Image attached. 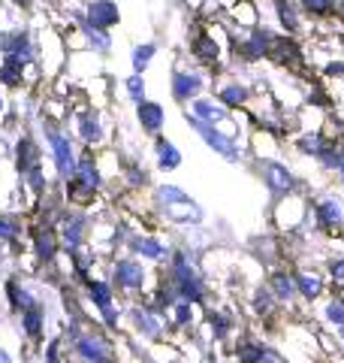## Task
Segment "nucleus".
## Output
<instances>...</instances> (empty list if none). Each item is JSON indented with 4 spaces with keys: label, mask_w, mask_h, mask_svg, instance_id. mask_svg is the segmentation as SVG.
<instances>
[{
    "label": "nucleus",
    "mask_w": 344,
    "mask_h": 363,
    "mask_svg": "<svg viewBox=\"0 0 344 363\" xmlns=\"http://www.w3.org/2000/svg\"><path fill=\"white\" fill-rule=\"evenodd\" d=\"M157 197H160V203H164V209H166L169 218H176V221H200L202 218L200 206L190 197H185V191H178L172 185H164L157 191Z\"/></svg>",
    "instance_id": "obj_1"
},
{
    "label": "nucleus",
    "mask_w": 344,
    "mask_h": 363,
    "mask_svg": "<svg viewBox=\"0 0 344 363\" xmlns=\"http://www.w3.org/2000/svg\"><path fill=\"white\" fill-rule=\"evenodd\" d=\"M0 52H4V61H16L21 67L37 58V49H33L28 30H6V33H0Z\"/></svg>",
    "instance_id": "obj_2"
},
{
    "label": "nucleus",
    "mask_w": 344,
    "mask_h": 363,
    "mask_svg": "<svg viewBox=\"0 0 344 363\" xmlns=\"http://www.w3.org/2000/svg\"><path fill=\"white\" fill-rule=\"evenodd\" d=\"M190 124L200 130V136H202V140L212 145L214 152H221V155L227 157V161H239V149H236V143H233V133H221V130L214 128V124L197 121L193 116H190Z\"/></svg>",
    "instance_id": "obj_3"
},
{
    "label": "nucleus",
    "mask_w": 344,
    "mask_h": 363,
    "mask_svg": "<svg viewBox=\"0 0 344 363\" xmlns=\"http://www.w3.org/2000/svg\"><path fill=\"white\" fill-rule=\"evenodd\" d=\"M82 16L91 21V25H97V28H115L121 21V9L115 0H88L85 9H82Z\"/></svg>",
    "instance_id": "obj_4"
},
{
    "label": "nucleus",
    "mask_w": 344,
    "mask_h": 363,
    "mask_svg": "<svg viewBox=\"0 0 344 363\" xmlns=\"http://www.w3.org/2000/svg\"><path fill=\"white\" fill-rule=\"evenodd\" d=\"M202 76L200 73H190V70H178L172 76V97L178 100V104H190V100H197L202 94Z\"/></svg>",
    "instance_id": "obj_5"
},
{
    "label": "nucleus",
    "mask_w": 344,
    "mask_h": 363,
    "mask_svg": "<svg viewBox=\"0 0 344 363\" xmlns=\"http://www.w3.org/2000/svg\"><path fill=\"white\" fill-rule=\"evenodd\" d=\"M76 18V25H79V33L85 37V45L91 52H100V55H106L112 49V37H109V30L106 28H97V25H91V21L82 16V13H73Z\"/></svg>",
    "instance_id": "obj_6"
},
{
    "label": "nucleus",
    "mask_w": 344,
    "mask_h": 363,
    "mask_svg": "<svg viewBox=\"0 0 344 363\" xmlns=\"http://www.w3.org/2000/svg\"><path fill=\"white\" fill-rule=\"evenodd\" d=\"M272 33L269 30H251V37L242 40V45H239V55H242L245 61H260L266 58V55H272Z\"/></svg>",
    "instance_id": "obj_7"
},
{
    "label": "nucleus",
    "mask_w": 344,
    "mask_h": 363,
    "mask_svg": "<svg viewBox=\"0 0 344 363\" xmlns=\"http://www.w3.org/2000/svg\"><path fill=\"white\" fill-rule=\"evenodd\" d=\"M190 116L197 121H205V124H221L229 118L227 106L221 104V100H209V97H197L190 100Z\"/></svg>",
    "instance_id": "obj_8"
},
{
    "label": "nucleus",
    "mask_w": 344,
    "mask_h": 363,
    "mask_svg": "<svg viewBox=\"0 0 344 363\" xmlns=\"http://www.w3.org/2000/svg\"><path fill=\"white\" fill-rule=\"evenodd\" d=\"M49 143H52V152H55V164H57V169H61L64 176H73L79 161L73 157V145H70V140H67L64 133L52 130V133H49Z\"/></svg>",
    "instance_id": "obj_9"
},
{
    "label": "nucleus",
    "mask_w": 344,
    "mask_h": 363,
    "mask_svg": "<svg viewBox=\"0 0 344 363\" xmlns=\"http://www.w3.org/2000/svg\"><path fill=\"white\" fill-rule=\"evenodd\" d=\"M136 118H139L142 124V130L145 133H160V128H164V121H166V112L160 104H151V100H142V104H136Z\"/></svg>",
    "instance_id": "obj_10"
},
{
    "label": "nucleus",
    "mask_w": 344,
    "mask_h": 363,
    "mask_svg": "<svg viewBox=\"0 0 344 363\" xmlns=\"http://www.w3.org/2000/svg\"><path fill=\"white\" fill-rule=\"evenodd\" d=\"M275 16H278V25L284 33H296L302 25V9L296 0H275Z\"/></svg>",
    "instance_id": "obj_11"
},
{
    "label": "nucleus",
    "mask_w": 344,
    "mask_h": 363,
    "mask_svg": "<svg viewBox=\"0 0 344 363\" xmlns=\"http://www.w3.org/2000/svg\"><path fill=\"white\" fill-rule=\"evenodd\" d=\"M248 97H251V91H248V85H242V82H229V85H224L221 91H217V100H221L227 109L245 106Z\"/></svg>",
    "instance_id": "obj_12"
},
{
    "label": "nucleus",
    "mask_w": 344,
    "mask_h": 363,
    "mask_svg": "<svg viewBox=\"0 0 344 363\" xmlns=\"http://www.w3.org/2000/svg\"><path fill=\"white\" fill-rule=\"evenodd\" d=\"M79 136H82V143H100L103 140V128L94 112H79Z\"/></svg>",
    "instance_id": "obj_13"
},
{
    "label": "nucleus",
    "mask_w": 344,
    "mask_h": 363,
    "mask_svg": "<svg viewBox=\"0 0 344 363\" xmlns=\"http://www.w3.org/2000/svg\"><path fill=\"white\" fill-rule=\"evenodd\" d=\"M154 149H157V164H160V169H176V167L181 164V152H178L169 140H164V136H157Z\"/></svg>",
    "instance_id": "obj_14"
},
{
    "label": "nucleus",
    "mask_w": 344,
    "mask_h": 363,
    "mask_svg": "<svg viewBox=\"0 0 344 363\" xmlns=\"http://www.w3.org/2000/svg\"><path fill=\"white\" fill-rule=\"evenodd\" d=\"M266 179H269V188H272V191H278V194H287V191L293 188V176H290V169L281 167V164H269Z\"/></svg>",
    "instance_id": "obj_15"
},
{
    "label": "nucleus",
    "mask_w": 344,
    "mask_h": 363,
    "mask_svg": "<svg viewBox=\"0 0 344 363\" xmlns=\"http://www.w3.org/2000/svg\"><path fill=\"white\" fill-rule=\"evenodd\" d=\"M296 4L311 18H336V0H296Z\"/></svg>",
    "instance_id": "obj_16"
},
{
    "label": "nucleus",
    "mask_w": 344,
    "mask_h": 363,
    "mask_svg": "<svg viewBox=\"0 0 344 363\" xmlns=\"http://www.w3.org/2000/svg\"><path fill=\"white\" fill-rule=\"evenodd\" d=\"M154 55H157V45H154V43H139V45H133V52H130L133 73H145L148 64L154 61Z\"/></svg>",
    "instance_id": "obj_17"
},
{
    "label": "nucleus",
    "mask_w": 344,
    "mask_h": 363,
    "mask_svg": "<svg viewBox=\"0 0 344 363\" xmlns=\"http://www.w3.org/2000/svg\"><path fill=\"white\" fill-rule=\"evenodd\" d=\"M193 58H197L200 64H214L217 61V43H214V37L202 33V37L193 40Z\"/></svg>",
    "instance_id": "obj_18"
},
{
    "label": "nucleus",
    "mask_w": 344,
    "mask_h": 363,
    "mask_svg": "<svg viewBox=\"0 0 344 363\" xmlns=\"http://www.w3.org/2000/svg\"><path fill=\"white\" fill-rule=\"evenodd\" d=\"M115 279H118L124 288H139L142 285V269L136 267L133 260H121L118 269H115Z\"/></svg>",
    "instance_id": "obj_19"
},
{
    "label": "nucleus",
    "mask_w": 344,
    "mask_h": 363,
    "mask_svg": "<svg viewBox=\"0 0 344 363\" xmlns=\"http://www.w3.org/2000/svg\"><path fill=\"white\" fill-rule=\"evenodd\" d=\"M76 173H79V182H82L85 188H91V191H94V188L100 185V173H97L94 161H91V155H88V157H82V161L76 164Z\"/></svg>",
    "instance_id": "obj_20"
},
{
    "label": "nucleus",
    "mask_w": 344,
    "mask_h": 363,
    "mask_svg": "<svg viewBox=\"0 0 344 363\" xmlns=\"http://www.w3.org/2000/svg\"><path fill=\"white\" fill-rule=\"evenodd\" d=\"M299 149H302L305 155L320 157V155L329 149V143H326V136H323V133H305L302 140H299Z\"/></svg>",
    "instance_id": "obj_21"
},
{
    "label": "nucleus",
    "mask_w": 344,
    "mask_h": 363,
    "mask_svg": "<svg viewBox=\"0 0 344 363\" xmlns=\"http://www.w3.org/2000/svg\"><path fill=\"white\" fill-rule=\"evenodd\" d=\"M296 285H299V291L305 294L308 300H314L317 294H320V288H323V281H320V279L314 276V272H302V276H299V281H296Z\"/></svg>",
    "instance_id": "obj_22"
},
{
    "label": "nucleus",
    "mask_w": 344,
    "mask_h": 363,
    "mask_svg": "<svg viewBox=\"0 0 344 363\" xmlns=\"http://www.w3.org/2000/svg\"><path fill=\"white\" fill-rule=\"evenodd\" d=\"M103 351H106V345H103L100 339H82V342H79V354H82L85 360L103 357Z\"/></svg>",
    "instance_id": "obj_23"
},
{
    "label": "nucleus",
    "mask_w": 344,
    "mask_h": 363,
    "mask_svg": "<svg viewBox=\"0 0 344 363\" xmlns=\"http://www.w3.org/2000/svg\"><path fill=\"white\" fill-rule=\"evenodd\" d=\"M88 291H91V297H94V303L100 306V309H103V306H109V303H112V288L106 285V281H91Z\"/></svg>",
    "instance_id": "obj_24"
},
{
    "label": "nucleus",
    "mask_w": 344,
    "mask_h": 363,
    "mask_svg": "<svg viewBox=\"0 0 344 363\" xmlns=\"http://www.w3.org/2000/svg\"><path fill=\"white\" fill-rule=\"evenodd\" d=\"M124 85H127L130 100H136V104H142V100H145V79H142V73H133Z\"/></svg>",
    "instance_id": "obj_25"
},
{
    "label": "nucleus",
    "mask_w": 344,
    "mask_h": 363,
    "mask_svg": "<svg viewBox=\"0 0 344 363\" xmlns=\"http://www.w3.org/2000/svg\"><path fill=\"white\" fill-rule=\"evenodd\" d=\"M133 248H136V252H142L145 257H164L166 255V248L160 245L157 240H136Z\"/></svg>",
    "instance_id": "obj_26"
},
{
    "label": "nucleus",
    "mask_w": 344,
    "mask_h": 363,
    "mask_svg": "<svg viewBox=\"0 0 344 363\" xmlns=\"http://www.w3.org/2000/svg\"><path fill=\"white\" fill-rule=\"evenodd\" d=\"M18 79H21V64L4 61V67H0V82H4V85H16Z\"/></svg>",
    "instance_id": "obj_27"
},
{
    "label": "nucleus",
    "mask_w": 344,
    "mask_h": 363,
    "mask_svg": "<svg viewBox=\"0 0 344 363\" xmlns=\"http://www.w3.org/2000/svg\"><path fill=\"white\" fill-rule=\"evenodd\" d=\"M341 221V215H338V206L336 203H320V224H326V227H336Z\"/></svg>",
    "instance_id": "obj_28"
},
{
    "label": "nucleus",
    "mask_w": 344,
    "mask_h": 363,
    "mask_svg": "<svg viewBox=\"0 0 344 363\" xmlns=\"http://www.w3.org/2000/svg\"><path fill=\"white\" fill-rule=\"evenodd\" d=\"M40 327H42V309L40 306H30V309H25V330L40 333Z\"/></svg>",
    "instance_id": "obj_29"
},
{
    "label": "nucleus",
    "mask_w": 344,
    "mask_h": 363,
    "mask_svg": "<svg viewBox=\"0 0 344 363\" xmlns=\"http://www.w3.org/2000/svg\"><path fill=\"white\" fill-rule=\"evenodd\" d=\"M55 248H57V242H55V233L42 230V233L37 236V252H40V257H52V255H55Z\"/></svg>",
    "instance_id": "obj_30"
},
{
    "label": "nucleus",
    "mask_w": 344,
    "mask_h": 363,
    "mask_svg": "<svg viewBox=\"0 0 344 363\" xmlns=\"http://www.w3.org/2000/svg\"><path fill=\"white\" fill-rule=\"evenodd\" d=\"M272 288H275V294H278V297H290V294H293V285H290V279H287V276H281V272H278V276H275L272 279Z\"/></svg>",
    "instance_id": "obj_31"
},
{
    "label": "nucleus",
    "mask_w": 344,
    "mask_h": 363,
    "mask_svg": "<svg viewBox=\"0 0 344 363\" xmlns=\"http://www.w3.org/2000/svg\"><path fill=\"white\" fill-rule=\"evenodd\" d=\"M133 318H136V321L142 324V330H145L148 336H157V327H160V324H157V318H151L148 312H136Z\"/></svg>",
    "instance_id": "obj_32"
},
{
    "label": "nucleus",
    "mask_w": 344,
    "mask_h": 363,
    "mask_svg": "<svg viewBox=\"0 0 344 363\" xmlns=\"http://www.w3.org/2000/svg\"><path fill=\"white\" fill-rule=\"evenodd\" d=\"M326 318H329V321H336V324H344V303L341 300H332L326 306Z\"/></svg>",
    "instance_id": "obj_33"
},
{
    "label": "nucleus",
    "mask_w": 344,
    "mask_h": 363,
    "mask_svg": "<svg viewBox=\"0 0 344 363\" xmlns=\"http://www.w3.org/2000/svg\"><path fill=\"white\" fill-rule=\"evenodd\" d=\"M9 297L18 300V303H16L18 309H30V306H33V300H30V297H28V294L21 291V288H16V285H9Z\"/></svg>",
    "instance_id": "obj_34"
},
{
    "label": "nucleus",
    "mask_w": 344,
    "mask_h": 363,
    "mask_svg": "<svg viewBox=\"0 0 344 363\" xmlns=\"http://www.w3.org/2000/svg\"><path fill=\"white\" fill-rule=\"evenodd\" d=\"M16 233H18V224L6 221V218H0V240H13Z\"/></svg>",
    "instance_id": "obj_35"
},
{
    "label": "nucleus",
    "mask_w": 344,
    "mask_h": 363,
    "mask_svg": "<svg viewBox=\"0 0 344 363\" xmlns=\"http://www.w3.org/2000/svg\"><path fill=\"white\" fill-rule=\"evenodd\" d=\"M18 152H21V167H30V152H33V145H30V140H21V145H18Z\"/></svg>",
    "instance_id": "obj_36"
},
{
    "label": "nucleus",
    "mask_w": 344,
    "mask_h": 363,
    "mask_svg": "<svg viewBox=\"0 0 344 363\" xmlns=\"http://www.w3.org/2000/svg\"><path fill=\"white\" fill-rule=\"evenodd\" d=\"M79 227H82V221H70V224H67V240H70V245H76L79 236H82V233H79Z\"/></svg>",
    "instance_id": "obj_37"
},
{
    "label": "nucleus",
    "mask_w": 344,
    "mask_h": 363,
    "mask_svg": "<svg viewBox=\"0 0 344 363\" xmlns=\"http://www.w3.org/2000/svg\"><path fill=\"white\" fill-rule=\"evenodd\" d=\"M332 279H336L338 285H344V260H336V264H332Z\"/></svg>",
    "instance_id": "obj_38"
},
{
    "label": "nucleus",
    "mask_w": 344,
    "mask_h": 363,
    "mask_svg": "<svg viewBox=\"0 0 344 363\" xmlns=\"http://www.w3.org/2000/svg\"><path fill=\"white\" fill-rule=\"evenodd\" d=\"M176 315H178V321H181V324H188V321H190V306H188V300H185V303H178V312H176Z\"/></svg>",
    "instance_id": "obj_39"
},
{
    "label": "nucleus",
    "mask_w": 344,
    "mask_h": 363,
    "mask_svg": "<svg viewBox=\"0 0 344 363\" xmlns=\"http://www.w3.org/2000/svg\"><path fill=\"white\" fill-rule=\"evenodd\" d=\"M30 188L42 191V173H40V169H30Z\"/></svg>",
    "instance_id": "obj_40"
},
{
    "label": "nucleus",
    "mask_w": 344,
    "mask_h": 363,
    "mask_svg": "<svg viewBox=\"0 0 344 363\" xmlns=\"http://www.w3.org/2000/svg\"><path fill=\"white\" fill-rule=\"evenodd\" d=\"M260 363H281V357L275 354V351H263V354H260Z\"/></svg>",
    "instance_id": "obj_41"
},
{
    "label": "nucleus",
    "mask_w": 344,
    "mask_h": 363,
    "mask_svg": "<svg viewBox=\"0 0 344 363\" xmlns=\"http://www.w3.org/2000/svg\"><path fill=\"white\" fill-rule=\"evenodd\" d=\"M336 18H344V0H336Z\"/></svg>",
    "instance_id": "obj_42"
},
{
    "label": "nucleus",
    "mask_w": 344,
    "mask_h": 363,
    "mask_svg": "<svg viewBox=\"0 0 344 363\" xmlns=\"http://www.w3.org/2000/svg\"><path fill=\"white\" fill-rule=\"evenodd\" d=\"M9 4H16V6H21V9H28V6L33 4V0H9Z\"/></svg>",
    "instance_id": "obj_43"
},
{
    "label": "nucleus",
    "mask_w": 344,
    "mask_h": 363,
    "mask_svg": "<svg viewBox=\"0 0 344 363\" xmlns=\"http://www.w3.org/2000/svg\"><path fill=\"white\" fill-rule=\"evenodd\" d=\"M336 169H341V176H344V155L338 157V167H336Z\"/></svg>",
    "instance_id": "obj_44"
},
{
    "label": "nucleus",
    "mask_w": 344,
    "mask_h": 363,
    "mask_svg": "<svg viewBox=\"0 0 344 363\" xmlns=\"http://www.w3.org/2000/svg\"><path fill=\"white\" fill-rule=\"evenodd\" d=\"M0 363H13V360H9V354H4V351H0Z\"/></svg>",
    "instance_id": "obj_45"
},
{
    "label": "nucleus",
    "mask_w": 344,
    "mask_h": 363,
    "mask_svg": "<svg viewBox=\"0 0 344 363\" xmlns=\"http://www.w3.org/2000/svg\"><path fill=\"white\" fill-rule=\"evenodd\" d=\"M91 363H112V360H106V357H97V360H91Z\"/></svg>",
    "instance_id": "obj_46"
},
{
    "label": "nucleus",
    "mask_w": 344,
    "mask_h": 363,
    "mask_svg": "<svg viewBox=\"0 0 344 363\" xmlns=\"http://www.w3.org/2000/svg\"><path fill=\"white\" fill-rule=\"evenodd\" d=\"M341 49H344V37H341Z\"/></svg>",
    "instance_id": "obj_47"
}]
</instances>
